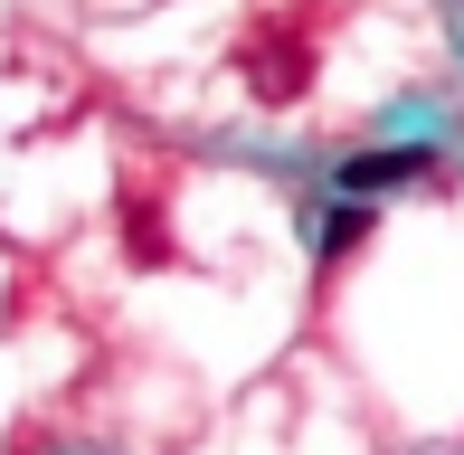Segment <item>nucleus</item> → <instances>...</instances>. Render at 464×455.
Instances as JSON below:
<instances>
[{
  "instance_id": "3",
  "label": "nucleus",
  "mask_w": 464,
  "mask_h": 455,
  "mask_svg": "<svg viewBox=\"0 0 464 455\" xmlns=\"http://www.w3.org/2000/svg\"><path fill=\"white\" fill-rule=\"evenodd\" d=\"M417 171H427V152H361V161H351V190H398V180H417Z\"/></svg>"
},
{
  "instance_id": "2",
  "label": "nucleus",
  "mask_w": 464,
  "mask_h": 455,
  "mask_svg": "<svg viewBox=\"0 0 464 455\" xmlns=\"http://www.w3.org/2000/svg\"><path fill=\"white\" fill-rule=\"evenodd\" d=\"M370 218H379V209H361V199H332V209H313V257H351V247L370 237Z\"/></svg>"
},
{
  "instance_id": "1",
  "label": "nucleus",
  "mask_w": 464,
  "mask_h": 455,
  "mask_svg": "<svg viewBox=\"0 0 464 455\" xmlns=\"http://www.w3.org/2000/svg\"><path fill=\"white\" fill-rule=\"evenodd\" d=\"M237 76H246V95H266V105H294L304 76H313V38L294 29V19H266V29L237 38Z\"/></svg>"
}]
</instances>
